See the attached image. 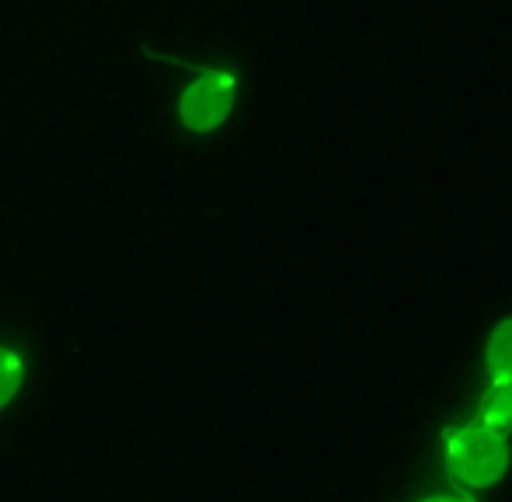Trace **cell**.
<instances>
[{"label": "cell", "mask_w": 512, "mask_h": 502, "mask_svg": "<svg viewBox=\"0 0 512 502\" xmlns=\"http://www.w3.org/2000/svg\"><path fill=\"white\" fill-rule=\"evenodd\" d=\"M446 471L453 485L467 492L492 489L509 471V440L502 429L474 419L450 436L446 443Z\"/></svg>", "instance_id": "1"}, {"label": "cell", "mask_w": 512, "mask_h": 502, "mask_svg": "<svg viewBox=\"0 0 512 502\" xmlns=\"http://www.w3.org/2000/svg\"><path fill=\"white\" fill-rule=\"evenodd\" d=\"M185 67L196 77L178 98V119L189 133H213L234 112L237 77L223 67H192V63H185Z\"/></svg>", "instance_id": "2"}, {"label": "cell", "mask_w": 512, "mask_h": 502, "mask_svg": "<svg viewBox=\"0 0 512 502\" xmlns=\"http://www.w3.org/2000/svg\"><path fill=\"white\" fill-rule=\"evenodd\" d=\"M485 370H488V387L512 377V318L495 325L492 339H488Z\"/></svg>", "instance_id": "3"}, {"label": "cell", "mask_w": 512, "mask_h": 502, "mask_svg": "<svg viewBox=\"0 0 512 502\" xmlns=\"http://www.w3.org/2000/svg\"><path fill=\"white\" fill-rule=\"evenodd\" d=\"M481 422H488V426L502 429V433H509L512 429V377L502 380V384H492L485 394V401H481Z\"/></svg>", "instance_id": "4"}, {"label": "cell", "mask_w": 512, "mask_h": 502, "mask_svg": "<svg viewBox=\"0 0 512 502\" xmlns=\"http://www.w3.org/2000/svg\"><path fill=\"white\" fill-rule=\"evenodd\" d=\"M21 387V356L0 349V408L18 394Z\"/></svg>", "instance_id": "5"}, {"label": "cell", "mask_w": 512, "mask_h": 502, "mask_svg": "<svg viewBox=\"0 0 512 502\" xmlns=\"http://www.w3.org/2000/svg\"><path fill=\"white\" fill-rule=\"evenodd\" d=\"M422 502H467V499H453V496H432V499H422Z\"/></svg>", "instance_id": "6"}]
</instances>
